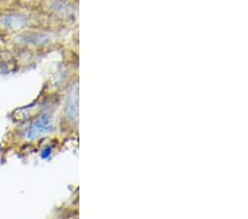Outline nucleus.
I'll return each instance as SVG.
<instances>
[{"mask_svg":"<svg viewBox=\"0 0 248 219\" xmlns=\"http://www.w3.org/2000/svg\"><path fill=\"white\" fill-rule=\"evenodd\" d=\"M52 127V118L49 114H43L40 117L37 121H34L33 124L29 127L28 131V137L30 139L37 138L41 135L46 134L51 131Z\"/></svg>","mask_w":248,"mask_h":219,"instance_id":"nucleus-1","label":"nucleus"},{"mask_svg":"<svg viewBox=\"0 0 248 219\" xmlns=\"http://www.w3.org/2000/svg\"><path fill=\"white\" fill-rule=\"evenodd\" d=\"M26 25V19L19 15H6L0 17V26L6 29H20Z\"/></svg>","mask_w":248,"mask_h":219,"instance_id":"nucleus-2","label":"nucleus"},{"mask_svg":"<svg viewBox=\"0 0 248 219\" xmlns=\"http://www.w3.org/2000/svg\"><path fill=\"white\" fill-rule=\"evenodd\" d=\"M50 154H51V149H46V150L45 151V152H42V157H43V158L49 157Z\"/></svg>","mask_w":248,"mask_h":219,"instance_id":"nucleus-3","label":"nucleus"}]
</instances>
